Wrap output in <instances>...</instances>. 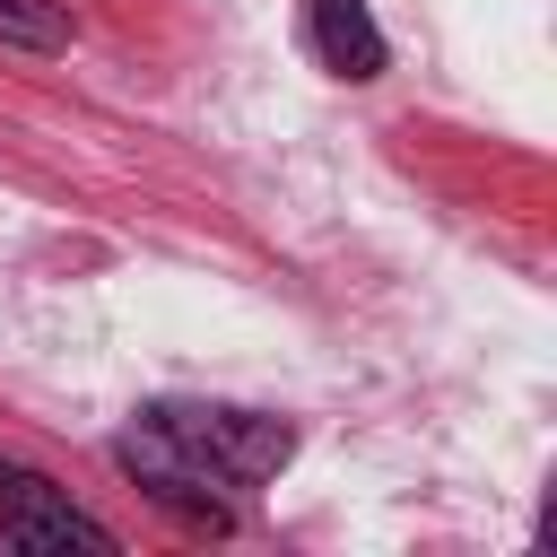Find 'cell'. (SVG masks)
I'll use <instances>...</instances> for the list:
<instances>
[{"mask_svg": "<svg viewBox=\"0 0 557 557\" xmlns=\"http://www.w3.org/2000/svg\"><path fill=\"white\" fill-rule=\"evenodd\" d=\"M0 44H17V52H61V44H70V17H61L52 0H0Z\"/></svg>", "mask_w": 557, "mask_h": 557, "instance_id": "5b68a950", "label": "cell"}, {"mask_svg": "<svg viewBox=\"0 0 557 557\" xmlns=\"http://www.w3.org/2000/svg\"><path fill=\"white\" fill-rule=\"evenodd\" d=\"M0 540H9V548H26V557H70V548L113 557V548H122V540H113L87 505H70L52 479L9 470V461H0Z\"/></svg>", "mask_w": 557, "mask_h": 557, "instance_id": "3957f363", "label": "cell"}, {"mask_svg": "<svg viewBox=\"0 0 557 557\" xmlns=\"http://www.w3.org/2000/svg\"><path fill=\"white\" fill-rule=\"evenodd\" d=\"M148 418H157L191 461H209L226 487H261V479H278L287 453H296V426H287V418L226 409V400H157Z\"/></svg>", "mask_w": 557, "mask_h": 557, "instance_id": "6da1fadb", "label": "cell"}, {"mask_svg": "<svg viewBox=\"0 0 557 557\" xmlns=\"http://www.w3.org/2000/svg\"><path fill=\"white\" fill-rule=\"evenodd\" d=\"M305 35H313L322 70H339L348 87L383 78V26H374L366 0H305Z\"/></svg>", "mask_w": 557, "mask_h": 557, "instance_id": "277c9868", "label": "cell"}, {"mask_svg": "<svg viewBox=\"0 0 557 557\" xmlns=\"http://www.w3.org/2000/svg\"><path fill=\"white\" fill-rule=\"evenodd\" d=\"M113 461L165 505V513H183L191 531H235V496H226V479L209 470V461H191L157 418H139V426H122L113 435Z\"/></svg>", "mask_w": 557, "mask_h": 557, "instance_id": "7a4b0ae2", "label": "cell"}]
</instances>
